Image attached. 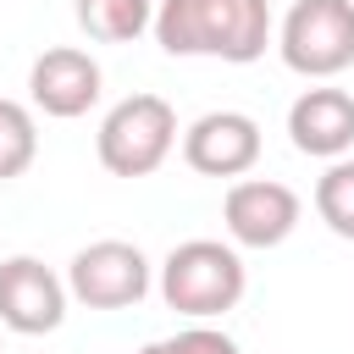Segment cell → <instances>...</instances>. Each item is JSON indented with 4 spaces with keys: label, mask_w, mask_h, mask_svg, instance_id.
Wrapping results in <instances>:
<instances>
[{
    "label": "cell",
    "mask_w": 354,
    "mask_h": 354,
    "mask_svg": "<svg viewBox=\"0 0 354 354\" xmlns=\"http://www.w3.org/2000/svg\"><path fill=\"white\" fill-rule=\"evenodd\" d=\"M282 61L299 77H337L354 66V0H293L277 33Z\"/></svg>",
    "instance_id": "277c9868"
},
{
    "label": "cell",
    "mask_w": 354,
    "mask_h": 354,
    "mask_svg": "<svg viewBox=\"0 0 354 354\" xmlns=\"http://www.w3.org/2000/svg\"><path fill=\"white\" fill-rule=\"evenodd\" d=\"M177 144V111L160 100V94H127L105 111L100 122V166L111 177H149L160 171V160L171 155Z\"/></svg>",
    "instance_id": "3957f363"
},
{
    "label": "cell",
    "mask_w": 354,
    "mask_h": 354,
    "mask_svg": "<svg viewBox=\"0 0 354 354\" xmlns=\"http://www.w3.org/2000/svg\"><path fill=\"white\" fill-rule=\"evenodd\" d=\"M138 354H238V343H232L227 332H216V326H188V332H177V337L144 343Z\"/></svg>",
    "instance_id": "5bb4252c"
},
{
    "label": "cell",
    "mask_w": 354,
    "mask_h": 354,
    "mask_svg": "<svg viewBox=\"0 0 354 354\" xmlns=\"http://www.w3.org/2000/svg\"><path fill=\"white\" fill-rule=\"evenodd\" d=\"M155 44L166 55H216L249 66L271 44L266 0H155Z\"/></svg>",
    "instance_id": "6da1fadb"
},
{
    "label": "cell",
    "mask_w": 354,
    "mask_h": 354,
    "mask_svg": "<svg viewBox=\"0 0 354 354\" xmlns=\"http://www.w3.org/2000/svg\"><path fill=\"white\" fill-rule=\"evenodd\" d=\"M183 160L199 177H243L260 160V122L243 111H205L183 133Z\"/></svg>",
    "instance_id": "ba28073f"
},
{
    "label": "cell",
    "mask_w": 354,
    "mask_h": 354,
    "mask_svg": "<svg viewBox=\"0 0 354 354\" xmlns=\"http://www.w3.org/2000/svg\"><path fill=\"white\" fill-rule=\"evenodd\" d=\"M77 28L100 44H127L155 28V0H77Z\"/></svg>",
    "instance_id": "8fae6325"
},
{
    "label": "cell",
    "mask_w": 354,
    "mask_h": 354,
    "mask_svg": "<svg viewBox=\"0 0 354 354\" xmlns=\"http://www.w3.org/2000/svg\"><path fill=\"white\" fill-rule=\"evenodd\" d=\"M288 138L299 155L337 160L354 149V94L348 88H304L288 105Z\"/></svg>",
    "instance_id": "30bf717a"
},
{
    "label": "cell",
    "mask_w": 354,
    "mask_h": 354,
    "mask_svg": "<svg viewBox=\"0 0 354 354\" xmlns=\"http://www.w3.org/2000/svg\"><path fill=\"white\" fill-rule=\"evenodd\" d=\"M315 216L337 232V238H354V160L337 155L321 183H315Z\"/></svg>",
    "instance_id": "4fadbf2b"
},
{
    "label": "cell",
    "mask_w": 354,
    "mask_h": 354,
    "mask_svg": "<svg viewBox=\"0 0 354 354\" xmlns=\"http://www.w3.org/2000/svg\"><path fill=\"white\" fill-rule=\"evenodd\" d=\"M299 194L288 188V183H277V177H243V183H232L227 188V199H221V216H227V232H232V243H243V249H277L293 227H299Z\"/></svg>",
    "instance_id": "52a82bcc"
},
{
    "label": "cell",
    "mask_w": 354,
    "mask_h": 354,
    "mask_svg": "<svg viewBox=\"0 0 354 354\" xmlns=\"http://www.w3.org/2000/svg\"><path fill=\"white\" fill-rule=\"evenodd\" d=\"M66 288L88 310H127V304H138L149 293V260H144L138 243L100 238V243H88V249L72 254Z\"/></svg>",
    "instance_id": "5b68a950"
},
{
    "label": "cell",
    "mask_w": 354,
    "mask_h": 354,
    "mask_svg": "<svg viewBox=\"0 0 354 354\" xmlns=\"http://www.w3.org/2000/svg\"><path fill=\"white\" fill-rule=\"evenodd\" d=\"M243 282L249 277H243L238 249L232 243H216V238H188L160 266V299L177 315H194V321L227 315L243 299Z\"/></svg>",
    "instance_id": "7a4b0ae2"
},
{
    "label": "cell",
    "mask_w": 354,
    "mask_h": 354,
    "mask_svg": "<svg viewBox=\"0 0 354 354\" xmlns=\"http://www.w3.org/2000/svg\"><path fill=\"white\" fill-rule=\"evenodd\" d=\"M66 282L33 260V254H11L0 260V326L22 332V337H44L66 321Z\"/></svg>",
    "instance_id": "8992f818"
},
{
    "label": "cell",
    "mask_w": 354,
    "mask_h": 354,
    "mask_svg": "<svg viewBox=\"0 0 354 354\" xmlns=\"http://www.w3.org/2000/svg\"><path fill=\"white\" fill-rule=\"evenodd\" d=\"M39 155V127L22 100H0V183L22 177Z\"/></svg>",
    "instance_id": "7c38bea8"
},
{
    "label": "cell",
    "mask_w": 354,
    "mask_h": 354,
    "mask_svg": "<svg viewBox=\"0 0 354 354\" xmlns=\"http://www.w3.org/2000/svg\"><path fill=\"white\" fill-rule=\"evenodd\" d=\"M28 94H33V105H39L44 116L72 122V116H83V111L100 100V61H94L88 50H77V44H55V50H44V55L33 61Z\"/></svg>",
    "instance_id": "9c48e42d"
}]
</instances>
